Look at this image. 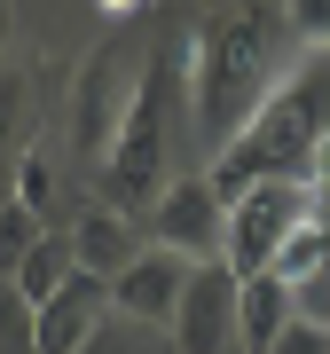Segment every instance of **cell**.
Segmentation results:
<instances>
[{
	"label": "cell",
	"instance_id": "1",
	"mask_svg": "<svg viewBox=\"0 0 330 354\" xmlns=\"http://www.w3.org/2000/svg\"><path fill=\"white\" fill-rule=\"evenodd\" d=\"M291 16H283V0H204L197 32H189V79H181V102H189V134L204 150H229L244 134V118L267 102L283 71H291Z\"/></svg>",
	"mask_w": 330,
	"mask_h": 354
},
{
	"label": "cell",
	"instance_id": "2",
	"mask_svg": "<svg viewBox=\"0 0 330 354\" xmlns=\"http://www.w3.org/2000/svg\"><path fill=\"white\" fill-rule=\"evenodd\" d=\"M322 158H330V48H307L244 118V134L213 158V189L236 205L252 181H322Z\"/></svg>",
	"mask_w": 330,
	"mask_h": 354
},
{
	"label": "cell",
	"instance_id": "3",
	"mask_svg": "<svg viewBox=\"0 0 330 354\" xmlns=\"http://www.w3.org/2000/svg\"><path fill=\"white\" fill-rule=\"evenodd\" d=\"M173 95H189V87H173V55H150L134 79V102H126V118H118V134H110V158H102V197L110 205H126V213H142V205H157L165 197V150H173V111L165 102Z\"/></svg>",
	"mask_w": 330,
	"mask_h": 354
},
{
	"label": "cell",
	"instance_id": "4",
	"mask_svg": "<svg viewBox=\"0 0 330 354\" xmlns=\"http://www.w3.org/2000/svg\"><path fill=\"white\" fill-rule=\"evenodd\" d=\"M315 213H322V181H252V189L229 205V244H220V260H229L236 276H267V268L283 260V244H291Z\"/></svg>",
	"mask_w": 330,
	"mask_h": 354
},
{
	"label": "cell",
	"instance_id": "5",
	"mask_svg": "<svg viewBox=\"0 0 330 354\" xmlns=\"http://www.w3.org/2000/svg\"><path fill=\"white\" fill-rule=\"evenodd\" d=\"M173 354H244V276L229 260H197L173 315Z\"/></svg>",
	"mask_w": 330,
	"mask_h": 354
},
{
	"label": "cell",
	"instance_id": "6",
	"mask_svg": "<svg viewBox=\"0 0 330 354\" xmlns=\"http://www.w3.org/2000/svg\"><path fill=\"white\" fill-rule=\"evenodd\" d=\"M150 228H157V244H173L189 260H220V244H229V197L213 189V174H173L165 197L150 205Z\"/></svg>",
	"mask_w": 330,
	"mask_h": 354
},
{
	"label": "cell",
	"instance_id": "7",
	"mask_svg": "<svg viewBox=\"0 0 330 354\" xmlns=\"http://www.w3.org/2000/svg\"><path fill=\"white\" fill-rule=\"evenodd\" d=\"M189 276H197L189 252H173V244H142V252L110 276V315H126V323H165V330H173Z\"/></svg>",
	"mask_w": 330,
	"mask_h": 354
},
{
	"label": "cell",
	"instance_id": "8",
	"mask_svg": "<svg viewBox=\"0 0 330 354\" xmlns=\"http://www.w3.org/2000/svg\"><path fill=\"white\" fill-rule=\"evenodd\" d=\"M134 79L142 71H126L110 48L79 71V95H71V150L79 158H110V134H118V118H126V102H134Z\"/></svg>",
	"mask_w": 330,
	"mask_h": 354
},
{
	"label": "cell",
	"instance_id": "9",
	"mask_svg": "<svg viewBox=\"0 0 330 354\" xmlns=\"http://www.w3.org/2000/svg\"><path fill=\"white\" fill-rule=\"evenodd\" d=\"M102 315H110V276L79 268V276L32 315V354H79V346L102 330Z\"/></svg>",
	"mask_w": 330,
	"mask_h": 354
},
{
	"label": "cell",
	"instance_id": "10",
	"mask_svg": "<svg viewBox=\"0 0 330 354\" xmlns=\"http://www.w3.org/2000/svg\"><path fill=\"white\" fill-rule=\"evenodd\" d=\"M71 244H79V268H95V276H118V268L142 252L134 213L110 205V197H79L71 205Z\"/></svg>",
	"mask_w": 330,
	"mask_h": 354
},
{
	"label": "cell",
	"instance_id": "11",
	"mask_svg": "<svg viewBox=\"0 0 330 354\" xmlns=\"http://www.w3.org/2000/svg\"><path fill=\"white\" fill-rule=\"evenodd\" d=\"M299 315V283L291 276H244V354H267L283 339V323Z\"/></svg>",
	"mask_w": 330,
	"mask_h": 354
},
{
	"label": "cell",
	"instance_id": "12",
	"mask_svg": "<svg viewBox=\"0 0 330 354\" xmlns=\"http://www.w3.org/2000/svg\"><path fill=\"white\" fill-rule=\"evenodd\" d=\"M71 276H79V244H71V228H48V236L24 252V268H16V299L39 315V307H48Z\"/></svg>",
	"mask_w": 330,
	"mask_h": 354
},
{
	"label": "cell",
	"instance_id": "13",
	"mask_svg": "<svg viewBox=\"0 0 330 354\" xmlns=\"http://www.w3.org/2000/svg\"><path fill=\"white\" fill-rule=\"evenodd\" d=\"M39 236H48V221H39L24 197H0V276H16V268H24V252H32Z\"/></svg>",
	"mask_w": 330,
	"mask_h": 354
},
{
	"label": "cell",
	"instance_id": "14",
	"mask_svg": "<svg viewBox=\"0 0 330 354\" xmlns=\"http://www.w3.org/2000/svg\"><path fill=\"white\" fill-rule=\"evenodd\" d=\"M8 197H24L39 221L55 213V165H48V150H16V181H8Z\"/></svg>",
	"mask_w": 330,
	"mask_h": 354
},
{
	"label": "cell",
	"instance_id": "15",
	"mask_svg": "<svg viewBox=\"0 0 330 354\" xmlns=\"http://www.w3.org/2000/svg\"><path fill=\"white\" fill-rule=\"evenodd\" d=\"M283 16H291L299 48H330V0H283Z\"/></svg>",
	"mask_w": 330,
	"mask_h": 354
},
{
	"label": "cell",
	"instance_id": "16",
	"mask_svg": "<svg viewBox=\"0 0 330 354\" xmlns=\"http://www.w3.org/2000/svg\"><path fill=\"white\" fill-rule=\"evenodd\" d=\"M267 354H330V323H315V315H291V323H283V339L267 346Z\"/></svg>",
	"mask_w": 330,
	"mask_h": 354
},
{
	"label": "cell",
	"instance_id": "17",
	"mask_svg": "<svg viewBox=\"0 0 330 354\" xmlns=\"http://www.w3.org/2000/svg\"><path fill=\"white\" fill-rule=\"evenodd\" d=\"M8 39H16V8L0 0V55H8Z\"/></svg>",
	"mask_w": 330,
	"mask_h": 354
},
{
	"label": "cell",
	"instance_id": "18",
	"mask_svg": "<svg viewBox=\"0 0 330 354\" xmlns=\"http://www.w3.org/2000/svg\"><path fill=\"white\" fill-rule=\"evenodd\" d=\"M95 8H102V16H134L142 0H95Z\"/></svg>",
	"mask_w": 330,
	"mask_h": 354
},
{
	"label": "cell",
	"instance_id": "19",
	"mask_svg": "<svg viewBox=\"0 0 330 354\" xmlns=\"http://www.w3.org/2000/svg\"><path fill=\"white\" fill-rule=\"evenodd\" d=\"M79 354H118V346H110V339H102V330H95V339H87V346H79Z\"/></svg>",
	"mask_w": 330,
	"mask_h": 354
},
{
	"label": "cell",
	"instance_id": "20",
	"mask_svg": "<svg viewBox=\"0 0 330 354\" xmlns=\"http://www.w3.org/2000/svg\"><path fill=\"white\" fill-rule=\"evenodd\" d=\"M0 197H8V189H0Z\"/></svg>",
	"mask_w": 330,
	"mask_h": 354
}]
</instances>
